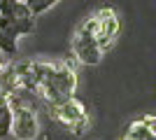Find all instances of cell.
<instances>
[{
	"label": "cell",
	"mask_w": 156,
	"mask_h": 140,
	"mask_svg": "<svg viewBox=\"0 0 156 140\" xmlns=\"http://www.w3.org/2000/svg\"><path fill=\"white\" fill-rule=\"evenodd\" d=\"M77 91V70L70 61H37V96L42 105H56Z\"/></svg>",
	"instance_id": "1"
},
{
	"label": "cell",
	"mask_w": 156,
	"mask_h": 140,
	"mask_svg": "<svg viewBox=\"0 0 156 140\" xmlns=\"http://www.w3.org/2000/svg\"><path fill=\"white\" fill-rule=\"evenodd\" d=\"M44 110L58 126H63L68 133L77 135V138H82L91 126V117L86 112V105L75 96L63 103H56V105H44Z\"/></svg>",
	"instance_id": "2"
},
{
	"label": "cell",
	"mask_w": 156,
	"mask_h": 140,
	"mask_svg": "<svg viewBox=\"0 0 156 140\" xmlns=\"http://www.w3.org/2000/svg\"><path fill=\"white\" fill-rule=\"evenodd\" d=\"M35 19L23 0H0V31L19 40L35 31Z\"/></svg>",
	"instance_id": "3"
},
{
	"label": "cell",
	"mask_w": 156,
	"mask_h": 140,
	"mask_svg": "<svg viewBox=\"0 0 156 140\" xmlns=\"http://www.w3.org/2000/svg\"><path fill=\"white\" fill-rule=\"evenodd\" d=\"M91 19H93V31H96V42L105 56L114 47L119 33H121V16L114 7L105 5V7H98L91 14Z\"/></svg>",
	"instance_id": "4"
},
{
	"label": "cell",
	"mask_w": 156,
	"mask_h": 140,
	"mask_svg": "<svg viewBox=\"0 0 156 140\" xmlns=\"http://www.w3.org/2000/svg\"><path fill=\"white\" fill-rule=\"evenodd\" d=\"M72 54L79 63L84 66H98L103 59V52L96 42V31H93V19L86 16L77 26L75 35H72Z\"/></svg>",
	"instance_id": "5"
},
{
	"label": "cell",
	"mask_w": 156,
	"mask_h": 140,
	"mask_svg": "<svg viewBox=\"0 0 156 140\" xmlns=\"http://www.w3.org/2000/svg\"><path fill=\"white\" fill-rule=\"evenodd\" d=\"M40 133L37 112L30 107H12V128L9 135L16 140H35Z\"/></svg>",
	"instance_id": "6"
},
{
	"label": "cell",
	"mask_w": 156,
	"mask_h": 140,
	"mask_svg": "<svg viewBox=\"0 0 156 140\" xmlns=\"http://www.w3.org/2000/svg\"><path fill=\"white\" fill-rule=\"evenodd\" d=\"M154 114H144L140 119L130 121L124 131V138L121 140H156V131H154Z\"/></svg>",
	"instance_id": "7"
},
{
	"label": "cell",
	"mask_w": 156,
	"mask_h": 140,
	"mask_svg": "<svg viewBox=\"0 0 156 140\" xmlns=\"http://www.w3.org/2000/svg\"><path fill=\"white\" fill-rule=\"evenodd\" d=\"M9 128H12V107L7 98H0V140L9 135Z\"/></svg>",
	"instance_id": "8"
},
{
	"label": "cell",
	"mask_w": 156,
	"mask_h": 140,
	"mask_svg": "<svg viewBox=\"0 0 156 140\" xmlns=\"http://www.w3.org/2000/svg\"><path fill=\"white\" fill-rule=\"evenodd\" d=\"M23 2H26V7L30 9L33 16H40V14L49 12L54 5H58L61 0H23Z\"/></svg>",
	"instance_id": "9"
},
{
	"label": "cell",
	"mask_w": 156,
	"mask_h": 140,
	"mask_svg": "<svg viewBox=\"0 0 156 140\" xmlns=\"http://www.w3.org/2000/svg\"><path fill=\"white\" fill-rule=\"evenodd\" d=\"M0 52L5 54V56H9V59L19 56V42L14 40V38H9L7 33H2V31H0Z\"/></svg>",
	"instance_id": "10"
},
{
	"label": "cell",
	"mask_w": 156,
	"mask_h": 140,
	"mask_svg": "<svg viewBox=\"0 0 156 140\" xmlns=\"http://www.w3.org/2000/svg\"><path fill=\"white\" fill-rule=\"evenodd\" d=\"M12 61H14V59H9V56H5V54L0 52V70H2V68H7Z\"/></svg>",
	"instance_id": "11"
}]
</instances>
